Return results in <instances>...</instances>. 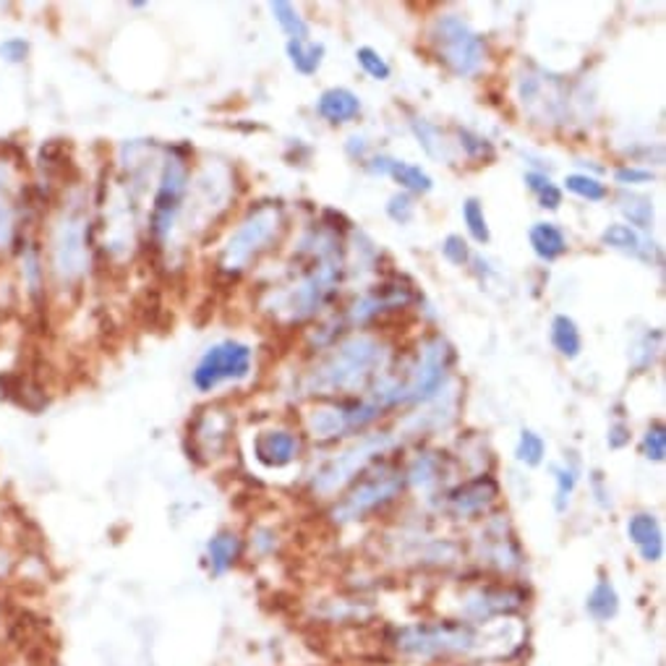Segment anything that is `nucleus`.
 Wrapping results in <instances>:
<instances>
[{
    "instance_id": "7c9ffc66",
    "label": "nucleus",
    "mask_w": 666,
    "mask_h": 666,
    "mask_svg": "<svg viewBox=\"0 0 666 666\" xmlns=\"http://www.w3.org/2000/svg\"><path fill=\"white\" fill-rule=\"evenodd\" d=\"M410 126H414V134H416L418 144H421V147H424V153L431 155V157H448V147H444L442 134H439L437 128L431 126V123H427V121H414V123H410Z\"/></svg>"
},
{
    "instance_id": "f03ea898",
    "label": "nucleus",
    "mask_w": 666,
    "mask_h": 666,
    "mask_svg": "<svg viewBox=\"0 0 666 666\" xmlns=\"http://www.w3.org/2000/svg\"><path fill=\"white\" fill-rule=\"evenodd\" d=\"M285 228L283 207L274 202L259 204L257 210L249 212V217L233 230V236L225 244L223 253H219V270L236 274L244 272L253 259L262 257L270 246L278 240L280 233Z\"/></svg>"
},
{
    "instance_id": "dca6fc26",
    "label": "nucleus",
    "mask_w": 666,
    "mask_h": 666,
    "mask_svg": "<svg viewBox=\"0 0 666 666\" xmlns=\"http://www.w3.org/2000/svg\"><path fill=\"white\" fill-rule=\"evenodd\" d=\"M523 603V594L512 588H497V590H478L469 601V612L476 620H489L492 614H507Z\"/></svg>"
},
{
    "instance_id": "f3484780",
    "label": "nucleus",
    "mask_w": 666,
    "mask_h": 666,
    "mask_svg": "<svg viewBox=\"0 0 666 666\" xmlns=\"http://www.w3.org/2000/svg\"><path fill=\"white\" fill-rule=\"evenodd\" d=\"M528 240H531L535 257L544 262H557L562 253L567 251V238L554 223H535L528 230Z\"/></svg>"
},
{
    "instance_id": "4468645a",
    "label": "nucleus",
    "mask_w": 666,
    "mask_h": 666,
    "mask_svg": "<svg viewBox=\"0 0 666 666\" xmlns=\"http://www.w3.org/2000/svg\"><path fill=\"white\" fill-rule=\"evenodd\" d=\"M630 541L641 549V557L645 562H658L664 557V535L658 528L656 518L648 512H637L628 520Z\"/></svg>"
},
{
    "instance_id": "f704fd0d",
    "label": "nucleus",
    "mask_w": 666,
    "mask_h": 666,
    "mask_svg": "<svg viewBox=\"0 0 666 666\" xmlns=\"http://www.w3.org/2000/svg\"><path fill=\"white\" fill-rule=\"evenodd\" d=\"M437 469H439V458L421 455L414 465H410L408 476H410V481H414V484L427 486V484H431V481H437Z\"/></svg>"
},
{
    "instance_id": "c756f323",
    "label": "nucleus",
    "mask_w": 666,
    "mask_h": 666,
    "mask_svg": "<svg viewBox=\"0 0 666 666\" xmlns=\"http://www.w3.org/2000/svg\"><path fill=\"white\" fill-rule=\"evenodd\" d=\"M544 452H546V442L539 434H535V431H531V429L520 431L518 450H515V455H518L520 463L541 465V460H544Z\"/></svg>"
},
{
    "instance_id": "4c0bfd02",
    "label": "nucleus",
    "mask_w": 666,
    "mask_h": 666,
    "mask_svg": "<svg viewBox=\"0 0 666 666\" xmlns=\"http://www.w3.org/2000/svg\"><path fill=\"white\" fill-rule=\"evenodd\" d=\"M554 478H557V507L562 510L565 507V499L573 494L575 489V481H578V476H575L573 469H560V465H554Z\"/></svg>"
},
{
    "instance_id": "5701e85b",
    "label": "nucleus",
    "mask_w": 666,
    "mask_h": 666,
    "mask_svg": "<svg viewBox=\"0 0 666 666\" xmlns=\"http://www.w3.org/2000/svg\"><path fill=\"white\" fill-rule=\"evenodd\" d=\"M586 607H588V612H590V617H594V620L607 622V620H612L617 612H620V596H617L612 583L599 580V583H596V588L590 590Z\"/></svg>"
},
{
    "instance_id": "ddd939ff",
    "label": "nucleus",
    "mask_w": 666,
    "mask_h": 666,
    "mask_svg": "<svg viewBox=\"0 0 666 666\" xmlns=\"http://www.w3.org/2000/svg\"><path fill=\"white\" fill-rule=\"evenodd\" d=\"M497 494H499L497 481L489 476H478V478L465 481V484L458 486V489H452L448 499H450L452 512L476 515L481 510H486V507L497 499Z\"/></svg>"
},
{
    "instance_id": "ea45409f",
    "label": "nucleus",
    "mask_w": 666,
    "mask_h": 666,
    "mask_svg": "<svg viewBox=\"0 0 666 666\" xmlns=\"http://www.w3.org/2000/svg\"><path fill=\"white\" fill-rule=\"evenodd\" d=\"M11 238H13V215L9 202L0 196V249H5V246L11 244Z\"/></svg>"
},
{
    "instance_id": "39448f33",
    "label": "nucleus",
    "mask_w": 666,
    "mask_h": 666,
    "mask_svg": "<svg viewBox=\"0 0 666 666\" xmlns=\"http://www.w3.org/2000/svg\"><path fill=\"white\" fill-rule=\"evenodd\" d=\"M253 350L240 340H223L207 348L194 369V387L212 393L225 382H240L251 374Z\"/></svg>"
},
{
    "instance_id": "2f4dec72",
    "label": "nucleus",
    "mask_w": 666,
    "mask_h": 666,
    "mask_svg": "<svg viewBox=\"0 0 666 666\" xmlns=\"http://www.w3.org/2000/svg\"><path fill=\"white\" fill-rule=\"evenodd\" d=\"M355 58H359V66L363 68V71H366L369 77L376 81L390 79V74H393V68H390L387 60H384L382 55L374 50V47H359V50H355Z\"/></svg>"
},
{
    "instance_id": "a211bd4d",
    "label": "nucleus",
    "mask_w": 666,
    "mask_h": 666,
    "mask_svg": "<svg viewBox=\"0 0 666 666\" xmlns=\"http://www.w3.org/2000/svg\"><path fill=\"white\" fill-rule=\"evenodd\" d=\"M306 427L317 439H332V437L346 434L348 424H346V410H342V403L314 408L306 418Z\"/></svg>"
},
{
    "instance_id": "6ab92c4d",
    "label": "nucleus",
    "mask_w": 666,
    "mask_h": 666,
    "mask_svg": "<svg viewBox=\"0 0 666 666\" xmlns=\"http://www.w3.org/2000/svg\"><path fill=\"white\" fill-rule=\"evenodd\" d=\"M207 557H210L212 573L215 575L228 573V569L236 565V560L240 557V539L230 531L217 533L215 539L207 544Z\"/></svg>"
},
{
    "instance_id": "a878e982",
    "label": "nucleus",
    "mask_w": 666,
    "mask_h": 666,
    "mask_svg": "<svg viewBox=\"0 0 666 666\" xmlns=\"http://www.w3.org/2000/svg\"><path fill=\"white\" fill-rule=\"evenodd\" d=\"M620 210L624 212V217L630 219V223L635 225V228L648 230L651 225H654V204H651V199L637 196V194H624L620 199Z\"/></svg>"
},
{
    "instance_id": "cd10ccee",
    "label": "nucleus",
    "mask_w": 666,
    "mask_h": 666,
    "mask_svg": "<svg viewBox=\"0 0 666 666\" xmlns=\"http://www.w3.org/2000/svg\"><path fill=\"white\" fill-rule=\"evenodd\" d=\"M526 183L528 189L533 191L535 199H539V204L544 210H560L562 204V191L554 187L552 178L544 173H526Z\"/></svg>"
},
{
    "instance_id": "9b49d317",
    "label": "nucleus",
    "mask_w": 666,
    "mask_h": 666,
    "mask_svg": "<svg viewBox=\"0 0 666 666\" xmlns=\"http://www.w3.org/2000/svg\"><path fill=\"white\" fill-rule=\"evenodd\" d=\"M64 228L53 244L55 272L64 280H77L87 270V246H84V223L79 217H66Z\"/></svg>"
},
{
    "instance_id": "4be33fe9",
    "label": "nucleus",
    "mask_w": 666,
    "mask_h": 666,
    "mask_svg": "<svg viewBox=\"0 0 666 666\" xmlns=\"http://www.w3.org/2000/svg\"><path fill=\"white\" fill-rule=\"evenodd\" d=\"M387 176H393L397 183L410 194H429L434 189V181L427 170H421L418 165L403 162V160H390L387 162Z\"/></svg>"
},
{
    "instance_id": "0eeeda50",
    "label": "nucleus",
    "mask_w": 666,
    "mask_h": 666,
    "mask_svg": "<svg viewBox=\"0 0 666 666\" xmlns=\"http://www.w3.org/2000/svg\"><path fill=\"white\" fill-rule=\"evenodd\" d=\"M187 191H189V165L183 157L170 155L168 160H165L160 187H157L155 204H153V219H149L155 238H165L170 230H173Z\"/></svg>"
},
{
    "instance_id": "f257e3e1",
    "label": "nucleus",
    "mask_w": 666,
    "mask_h": 666,
    "mask_svg": "<svg viewBox=\"0 0 666 666\" xmlns=\"http://www.w3.org/2000/svg\"><path fill=\"white\" fill-rule=\"evenodd\" d=\"M387 350L372 335H353L342 340L308 374V395L355 393L366 387L376 369H382Z\"/></svg>"
},
{
    "instance_id": "58836bf2",
    "label": "nucleus",
    "mask_w": 666,
    "mask_h": 666,
    "mask_svg": "<svg viewBox=\"0 0 666 666\" xmlns=\"http://www.w3.org/2000/svg\"><path fill=\"white\" fill-rule=\"evenodd\" d=\"M614 181L622 183V187H635V183L654 181V173H651V170H643V168H617Z\"/></svg>"
},
{
    "instance_id": "423d86ee",
    "label": "nucleus",
    "mask_w": 666,
    "mask_h": 666,
    "mask_svg": "<svg viewBox=\"0 0 666 666\" xmlns=\"http://www.w3.org/2000/svg\"><path fill=\"white\" fill-rule=\"evenodd\" d=\"M473 643H476V635L463 622L416 624V628H405L397 635V648L414 656L458 654V651L473 648Z\"/></svg>"
},
{
    "instance_id": "bb28decb",
    "label": "nucleus",
    "mask_w": 666,
    "mask_h": 666,
    "mask_svg": "<svg viewBox=\"0 0 666 666\" xmlns=\"http://www.w3.org/2000/svg\"><path fill=\"white\" fill-rule=\"evenodd\" d=\"M565 189L573 191L575 196L580 199H588V202H603V199L609 196V191L603 183L599 181V178L594 176H586V173H573L565 178Z\"/></svg>"
},
{
    "instance_id": "f8f14e48",
    "label": "nucleus",
    "mask_w": 666,
    "mask_h": 666,
    "mask_svg": "<svg viewBox=\"0 0 666 666\" xmlns=\"http://www.w3.org/2000/svg\"><path fill=\"white\" fill-rule=\"evenodd\" d=\"M301 452V442L298 437L291 434L285 429H270L262 431L253 442V455L267 469H283V465L293 463Z\"/></svg>"
},
{
    "instance_id": "b1692460",
    "label": "nucleus",
    "mask_w": 666,
    "mask_h": 666,
    "mask_svg": "<svg viewBox=\"0 0 666 666\" xmlns=\"http://www.w3.org/2000/svg\"><path fill=\"white\" fill-rule=\"evenodd\" d=\"M270 11L274 16V22L280 24V30L287 34V39H298V43H306L308 39V24L304 22L298 9L293 3H285V0H274L270 3Z\"/></svg>"
},
{
    "instance_id": "9d476101",
    "label": "nucleus",
    "mask_w": 666,
    "mask_h": 666,
    "mask_svg": "<svg viewBox=\"0 0 666 666\" xmlns=\"http://www.w3.org/2000/svg\"><path fill=\"white\" fill-rule=\"evenodd\" d=\"M518 94L523 108L535 121L560 123L562 108H565V102H562L565 100V94H562L557 79L544 77V74H541V77H531V74H528V77L520 79Z\"/></svg>"
},
{
    "instance_id": "473e14b6",
    "label": "nucleus",
    "mask_w": 666,
    "mask_h": 666,
    "mask_svg": "<svg viewBox=\"0 0 666 666\" xmlns=\"http://www.w3.org/2000/svg\"><path fill=\"white\" fill-rule=\"evenodd\" d=\"M458 136H460V147L465 149V155H469L471 160H492L494 157V147L489 144V139H484V136L463 132V128H460Z\"/></svg>"
},
{
    "instance_id": "2eb2a0df",
    "label": "nucleus",
    "mask_w": 666,
    "mask_h": 666,
    "mask_svg": "<svg viewBox=\"0 0 666 666\" xmlns=\"http://www.w3.org/2000/svg\"><path fill=\"white\" fill-rule=\"evenodd\" d=\"M317 113L329 123H348V121L359 118L361 100H359V94L350 92V89H346V87L325 89V92L319 94Z\"/></svg>"
},
{
    "instance_id": "393cba45",
    "label": "nucleus",
    "mask_w": 666,
    "mask_h": 666,
    "mask_svg": "<svg viewBox=\"0 0 666 666\" xmlns=\"http://www.w3.org/2000/svg\"><path fill=\"white\" fill-rule=\"evenodd\" d=\"M601 244L609 246V249L630 253V257H643V238L637 236V230L630 228V225L614 223L609 225L607 230L601 233Z\"/></svg>"
},
{
    "instance_id": "6e6552de",
    "label": "nucleus",
    "mask_w": 666,
    "mask_h": 666,
    "mask_svg": "<svg viewBox=\"0 0 666 666\" xmlns=\"http://www.w3.org/2000/svg\"><path fill=\"white\" fill-rule=\"evenodd\" d=\"M403 481L405 476L400 471H382L372 478L361 481V484L335 507V520H338V523H350V520L363 518L366 512H372L380 505L395 499L403 489Z\"/></svg>"
},
{
    "instance_id": "e433bc0d",
    "label": "nucleus",
    "mask_w": 666,
    "mask_h": 666,
    "mask_svg": "<svg viewBox=\"0 0 666 666\" xmlns=\"http://www.w3.org/2000/svg\"><path fill=\"white\" fill-rule=\"evenodd\" d=\"M442 253L450 264H458V267H463L471 259L469 244H465L463 236H455V233L442 240Z\"/></svg>"
},
{
    "instance_id": "c85d7f7f",
    "label": "nucleus",
    "mask_w": 666,
    "mask_h": 666,
    "mask_svg": "<svg viewBox=\"0 0 666 666\" xmlns=\"http://www.w3.org/2000/svg\"><path fill=\"white\" fill-rule=\"evenodd\" d=\"M463 219H465V228H469V233L478 240V244H489L492 230H489V225H486L484 207H481L478 199H465Z\"/></svg>"
},
{
    "instance_id": "1a4fd4ad",
    "label": "nucleus",
    "mask_w": 666,
    "mask_h": 666,
    "mask_svg": "<svg viewBox=\"0 0 666 666\" xmlns=\"http://www.w3.org/2000/svg\"><path fill=\"white\" fill-rule=\"evenodd\" d=\"M387 448H393V439H390L387 434H374V437L361 439L353 450L342 452V455L335 458L332 463H329L327 469L319 473L317 481H314V489H317L319 494L338 492L342 484H348V481L369 463V460L376 458Z\"/></svg>"
},
{
    "instance_id": "7ed1b4c3",
    "label": "nucleus",
    "mask_w": 666,
    "mask_h": 666,
    "mask_svg": "<svg viewBox=\"0 0 666 666\" xmlns=\"http://www.w3.org/2000/svg\"><path fill=\"white\" fill-rule=\"evenodd\" d=\"M431 43H434L439 60L458 77H473L484 68V39L455 13H444L437 19L434 30H431Z\"/></svg>"
},
{
    "instance_id": "412c9836",
    "label": "nucleus",
    "mask_w": 666,
    "mask_h": 666,
    "mask_svg": "<svg viewBox=\"0 0 666 666\" xmlns=\"http://www.w3.org/2000/svg\"><path fill=\"white\" fill-rule=\"evenodd\" d=\"M285 50L295 71L304 74V77L317 74L321 60H325V45L321 43H308V39L306 43H298V39H287Z\"/></svg>"
},
{
    "instance_id": "20e7f679",
    "label": "nucleus",
    "mask_w": 666,
    "mask_h": 666,
    "mask_svg": "<svg viewBox=\"0 0 666 666\" xmlns=\"http://www.w3.org/2000/svg\"><path fill=\"white\" fill-rule=\"evenodd\" d=\"M452 363V348L448 346L444 338H431L429 342H424L421 353H418V361L408 369L403 382L390 380V397H393V405L400 403H418L427 400L442 387L444 376H448V369Z\"/></svg>"
},
{
    "instance_id": "79ce46f5",
    "label": "nucleus",
    "mask_w": 666,
    "mask_h": 666,
    "mask_svg": "<svg viewBox=\"0 0 666 666\" xmlns=\"http://www.w3.org/2000/svg\"><path fill=\"white\" fill-rule=\"evenodd\" d=\"M609 448H614V450H620V448H624V444L630 442V429L624 427V424H614L612 429H609Z\"/></svg>"
},
{
    "instance_id": "aec40b11",
    "label": "nucleus",
    "mask_w": 666,
    "mask_h": 666,
    "mask_svg": "<svg viewBox=\"0 0 666 666\" xmlns=\"http://www.w3.org/2000/svg\"><path fill=\"white\" fill-rule=\"evenodd\" d=\"M552 346L557 348V353L565 355V359H578L580 355V329L567 314H557V317L552 319Z\"/></svg>"
},
{
    "instance_id": "c9c22d12",
    "label": "nucleus",
    "mask_w": 666,
    "mask_h": 666,
    "mask_svg": "<svg viewBox=\"0 0 666 666\" xmlns=\"http://www.w3.org/2000/svg\"><path fill=\"white\" fill-rule=\"evenodd\" d=\"M387 215L393 217L397 225H408L410 219H414V215H416L414 199H410L408 194H395V196H390V202H387Z\"/></svg>"
},
{
    "instance_id": "a19ab883",
    "label": "nucleus",
    "mask_w": 666,
    "mask_h": 666,
    "mask_svg": "<svg viewBox=\"0 0 666 666\" xmlns=\"http://www.w3.org/2000/svg\"><path fill=\"white\" fill-rule=\"evenodd\" d=\"M26 53H30V45H26L24 39H5V43L0 45V55H3L9 64H22Z\"/></svg>"
},
{
    "instance_id": "72a5a7b5",
    "label": "nucleus",
    "mask_w": 666,
    "mask_h": 666,
    "mask_svg": "<svg viewBox=\"0 0 666 666\" xmlns=\"http://www.w3.org/2000/svg\"><path fill=\"white\" fill-rule=\"evenodd\" d=\"M643 452L648 460H656L662 463L666 455V429L664 424H654L648 431L643 434Z\"/></svg>"
}]
</instances>
